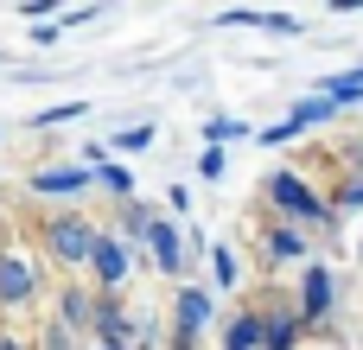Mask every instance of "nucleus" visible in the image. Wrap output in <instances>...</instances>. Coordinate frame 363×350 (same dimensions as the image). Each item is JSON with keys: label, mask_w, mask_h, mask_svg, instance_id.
Segmentation results:
<instances>
[{"label": "nucleus", "mask_w": 363, "mask_h": 350, "mask_svg": "<svg viewBox=\"0 0 363 350\" xmlns=\"http://www.w3.org/2000/svg\"><path fill=\"white\" fill-rule=\"evenodd\" d=\"M0 350H26V338H13V332H0Z\"/></svg>", "instance_id": "c85d7f7f"}, {"label": "nucleus", "mask_w": 363, "mask_h": 350, "mask_svg": "<svg viewBox=\"0 0 363 350\" xmlns=\"http://www.w3.org/2000/svg\"><path fill=\"white\" fill-rule=\"evenodd\" d=\"M32 191L38 198H64V204L70 198H89L96 191V166H38L32 172Z\"/></svg>", "instance_id": "0eeeda50"}, {"label": "nucleus", "mask_w": 363, "mask_h": 350, "mask_svg": "<svg viewBox=\"0 0 363 350\" xmlns=\"http://www.w3.org/2000/svg\"><path fill=\"white\" fill-rule=\"evenodd\" d=\"M140 242H147V261H153L160 274H185V261H191V242H185V230H179V223L153 217V230H147Z\"/></svg>", "instance_id": "39448f33"}, {"label": "nucleus", "mask_w": 363, "mask_h": 350, "mask_svg": "<svg viewBox=\"0 0 363 350\" xmlns=\"http://www.w3.org/2000/svg\"><path fill=\"white\" fill-rule=\"evenodd\" d=\"M153 217H160L153 204L128 198V204H121V230H115V236H121V242H128V236H147V230H153Z\"/></svg>", "instance_id": "aec40b11"}, {"label": "nucleus", "mask_w": 363, "mask_h": 350, "mask_svg": "<svg viewBox=\"0 0 363 350\" xmlns=\"http://www.w3.org/2000/svg\"><path fill=\"white\" fill-rule=\"evenodd\" d=\"M96 350H128V344H96Z\"/></svg>", "instance_id": "c756f323"}, {"label": "nucleus", "mask_w": 363, "mask_h": 350, "mask_svg": "<svg viewBox=\"0 0 363 350\" xmlns=\"http://www.w3.org/2000/svg\"><path fill=\"white\" fill-rule=\"evenodd\" d=\"M134 338V319L121 312L115 293H96V312H89V344H128Z\"/></svg>", "instance_id": "9d476101"}, {"label": "nucleus", "mask_w": 363, "mask_h": 350, "mask_svg": "<svg viewBox=\"0 0 363 350\" xmlns=\"http://www.w3.org/2000/svg\"><path fill=\"white\" fill-rule=\"evenodd\" d=\"M262 198H268L294 230H325V223L338 217V210H332V204H325L300 172H268V179H262Z\"/></svg>", "instance_id": "f257e3e1"}, {"label": "nucleus", "mask_w": 363, "mask_h": 350, "mask_svg": "<svg viewBox=\"0 0 363 350\" xmlns=\"http://www.w3.org/2000/svg\"><path fill=\"white\" fill-rule=\"evenodd\" d=\"M198 179H223V147H204L198 153Z\"/></svg>", "instance_id": "393cba45"}, {"label": "nucleus", "mask_w": 363, "mask_h": 350, "mask_svg": "<svg viewBox=\"0 0 363 350\" xmlns=\"http://www.w3.org/2000/svg\"><path fill=\"white\" fill-rule=\"evenodd\" d=\"M77 350H96V344H77Z\"/></svg>", "instance_id": "7c9ffc66"}, {"label": "nucleus", "mask_w": 363, "mask_h": 350, "mask_svg": "<svg viewBox=\"0 0 363 350\" xmlns=\"http://www.w3.org/2000/svg\"><path fill=\"white\" fill-rule=\"evenodd\" d=\"M217 350H262V325H255V312H236L230 325H223V344Z\"/></svg>", "instance_id": "f3484780"}, {"label": "nucleus", "mask_w": 363, "mask_h": 350, "mask_svg": "<svg viewBox=\"0 0 363 350\" xmlns=\"http://www.w3.org/2000/svg\"><path fill=\"white\" fill-rule=\"evenodd\" d=\"M223 140H255V128L236 121V115H211L204 121V147H223Z\"/></svg>", "instance_id": "a211bd4d"}, {"label": "nucleus", "mask_w": 363, "mask_h": 350, "mask_svg": "<svg viewBox=\"0 0 363 350\" xmlns=\"http://www.w3.org/2000/svg\"><path fill=\"white\" fill-rule=\"evenodd\" d=\"M77 115H83V102H51V108L32 115V128H64V121H77Z\"/></svg>", "instance_id": "4be33fe9"}, {"label": "nucleus", "mask_w": 363, "mask_h": 350, "mask_svg": "<svg viewBox=\"0 0 363 350\" xmlns=\"http://www.w3.org/2000/svg\"><path fill=\"white\" fill-rule=\"evenodd\" d=\"M89 312H96V293H89V287H64V293H57V325H64L70 338L89 332Z\"/></svg>", "instance_id": "f8f14e48"}, {"label": "nucleus", "mask_w": 363, "mask_h": 350, "mask_svg": "<svg viewBox=\"0 0 363 350\" xmlns=\"http://www.w3.org/2000/svg\"><path fill=\"white\" fill-rule=\"evenodd\" d=\"M96 191H108L115 204H128V198H134V179H128V166H115V159L102 153V159H96Z\"/></svg>", "instance_id": "dca6fc26"}, {"label": "nucleus", "mask_w": 363, "mask_h": 350, "mask_svg": "<svg viewBox=\"0 0 363 350\" xmlns=\"http://www.w3.org/2000/svg\"><path fill=\"white\" fill-rule=\"evenodd\" d=\"M262 249H268V261H313V242H306V230H294V223L268 230Z\"/></svg>", "instance_id": "ddd939ff"}, {"label": "nucleus", "mask_w": 363, "mask_h": 350, "mask_svg": "<svg viewBox=\"0 0 363 350\" xmlns=\"http://www.w3.org/2000/svg\"><path fill=\"white\" fill-rule=\"evenodd\" d=\"M313 89H319L332 108H357V102H363V64H357V70H338V77H319Z\"/></svg>", "instance_id": "4468645a"}, {"label": "nucleus", "mask_w": 363, "mask_h": 350, "mask_svg": "<svg viewBox=\"0 0 363 350\" xmlns=\"http://www.w3.org/2000/svg\"><path fill=\"white\" fill-rule=\"evenodd\" d=\"M255 325H262V350H300L306 344V325H300V312L287 300H268L255 312Z\"/></svg>", "instance_id": "423d86ee"}, {"label": "nucleus", "mask_w": 363, "mask_h": 350, "mask_svg": "<svg viewBox=\"0 0 363 350\" xmlns=\"http://www.w3.org/2000/svg\"><path fill=\"white\" fill-rule=\"evenodd\" d=\"M45 249H51V261L57 268H89V249H96V230L83 223V217H51L45 223Z\"/></svg>", "instance_id": "20e7f679"}, {"label": "nucleus", "mask_w": 363, "mask_h": 350, "mask_svg": "<svg viewBox=\"0 0 363 350\" xmlns=\"http://www.w3.org/2000/svg\"><path fill=\"white\" fill-rule=\"evenodd\" d=\"M57 38H64V19H57V26H51V19H38V26H32V45H45V51H51Z\"/></svg>", "instance_id": "a878e982"}, {"label": "nucleus", "mask_w": 363, "mask_h": 350, "mask_svg": "<svg viewBox=\"0 0 363 350\" xmlns=\"http://www.w3.org/2000/svg\"><path fill=\"white\" fill-rule=\"evenodd\" d=\"M332 115H338V108H332V102H325V96H300V102H294V115H287V121H294V128H300V134H306V128H319V121H332Z\"/></svg>", "instance_id": "6ab92c4d"}, {"label": "nucleus", "mask_w": 363, "mask_h": 350, "mask_svg": "<svg viewBox=\"0 0 363 350\" xmlns=\"http://www.w3.org/2000/svg\"><path fill=\"white\" fill-rule=\"evenodd\" d=\"M294 312H300V325H325V319L338 312V287H332V268H325V261H300Z\"/></svg>", "instance_id": "7ed1b4c3"}, {"label": "nucleus", "mask_w": 363, "mask_h": 350, "mask_svg": "<svg viewBox=\"0 0 363 350\" xmlns=\"http://www.w3.org/2000/svg\"><path fill=\"white\" fill-rule=\"evenodd\" d=\"M204 255H211V274H217V287H223V293H230V287H236V255H230V249H223V242H211V249H204Z\"/></svg>", "instance_id": "412c9836"}, {"label": "nucleus", "mask_w": 363, "mask_h": 350, "mask_svg": "<svg viewBox=\"0 0 363 350\" xmlns=\"http://www.w3.org/2000/svg\"><path fill=\"white\" fill-rule=\"evenodd\" d=\"M217 26H249V32H281V38H300V19H294V13H255V6H230V13H217Z\"/></svg>", "instance_id": "9b49d317"}, {"label": "nucleus", "mask_w": 363, "mask_h": 350, "mask_svg": "<svg viewBox=\"0 0 363 350\" xmlns=\"http://www.w3.org/2000/svg\"><path fill=\"white\" fill-rule=\"evenodd\" d=\"M211 312H217V300L204 287H179L172 293V338H166V350H204Z\"/></svg>", "instance_id": "f03ea898"}, {"label": "nucleus", "mask_w": 363, "mask_h": 350, "mask_svg": "<svg viewBox=\"0 0 363 350\" xmlns=\"http://www.w3.org/2000/svg\"><path fill=\"white\" fill-rule=\"evenodd\" d=\"M332 210H363V172H351V179L338 185V198H332Z\"/></svg>", "instance_id": "5701e85b"}, {"label": "nucleus", "mask_w": 363, "mask_h": 350, "mask_svg": "<svg viewBox=\"0 0 363 350\" xmlns=\"http://www.w3.org/2000/svg\"><path fill=\"white\" fill-rule=\"evenodd\" d=\"M287 140H300V128H294V121H274V128H255V147H287Z\"/></svg>", "instance_id": "b1692460"}, {"label": "nucleus", "mask_w": 363, "mask_h": 350, "mask_svg": "<svg viewBox=\"0 0 363 350\" xmlns=\"http://www.w3.org/2000/svg\"><path fill=\"white\" fill-rule=\"evenodd\" d=\"M89 274L102 281V293H121L128 281V242L115 230H96V249H89Z\"/></svg>", "instance_id": "6e6552de"}, {"label": "nucleus", "mask_w": 363, "mask_h": 350, "mask_svg": "<svg viewBox=\"0 0 363 350\" xmlns=\"http://www.w3.org/2000/svg\"><path fill=\"white\" fill-rule=\"evenodd\" d=\"M32 293H38V274H32V261H26L19 249H0V312L26 306Z\"/></svg>", "instance_id": "1a4fd4ad"}, {"label": "nucleus", "mask_w": 363, "mask_h": 350, "mask_svg": "<svg viewBox=\"0 0 363 350\" xmlns=\"http://www.w3.org/2000/svg\"><path fill=\"white\" fill-rule=\"evenodd\" d=\"M357 249H363V242H357Z\"/></svg>", "instance_id": "2f4dec72"}, {"label": "nucleus", "mask_w": 363, "mask_h": 350, "mask_svg": "<svg viewBox=\"0 0 363 350\" xmlns=\"http://www.w3.org/2000/svg\"><path fill=\"white\" fill-rule=\"evenodd\" d=\"M160 134H153V121H134V128H115L108 140H102V153H147Z\"/></svg>", "instance_id": "2eb2a0df"}, {"label": "nucleus", "mask_w": 363, "mask_h": 350, "mask_svg": "<svg viewBox=\"0 0 363 350\" xmlns=\"http://www.w3.org/2000/svg\"><path fill=\"white\" fill-rule=\"evenodd\" d=\"M332 13H363V0H332Z\"/></svg>", "instance_id": "cd10ccee"}, {"label": "nucleus", "mask_w": 363, "mask_h": 350, "mask_svg": "<svg viewBox=\"0 0 363 350\" xmlns=\"http://www.w3.org/2000/svg\"><path fill=\"white\" fill-rule=\"evenodd\" d=\"M19 6H26V19H32V26H38V19H51V13H57V0H19Z\"/></svg>", "instance_id": "bb28decb"}]
</instances>
